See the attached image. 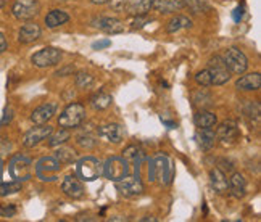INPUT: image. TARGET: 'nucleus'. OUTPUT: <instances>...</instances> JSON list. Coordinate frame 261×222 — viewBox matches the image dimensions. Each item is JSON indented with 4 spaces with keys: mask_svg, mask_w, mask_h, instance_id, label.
<instances>
[{
    "mask_svg": "<svg viewBox=\"0 0 261 222\" xmlns=\"http://www.w3.org/2000/svg\"><path fill=\"white\" fill-rule=\"evenodd\" d=\"M86 118V108L81 103H69L58 118V126L63 129H74L79 127Z\"/></svg>",
    "mask_w": 261,
    "mask_h": 222,
    "instance_id": "1",
    "label": "nucleus"
},
{
    "mask_svg": "<svg viewBox=\"0 0 261 222\" xmlns=\"http://www.w3.org/2000/svg\"><path fill=\"white\" fill-rule=\"evenodd\" d=\"M103 176L112 180V182H118V180L124 179L129 176V163L127 159L119 158V156H112L105 161L103 164Z\"/></svg>",
    "mask_w": 261,
    "mask_h": 222,
    "instance_id": "2",
    "label": "nucleus"
},
{
    "mask_svg": "<svg viewBox=\"0 0 261 222\" xmlns=\"http://www.w3.org/2000/svg\"><path fill=\"white\" fill-rule=\"evenodd\" d=\"M77 174L86 182H92L100 176H103V164L92 156L83 158L77 161Z\"/></svg>",
    "mask_w": 261,
    "mask_h": 222,
    "instance_id": "3",
    "label": "nucleus"
},
{
    "mask_svg": "<svg viewBox=\"0 0 261 222\" xmlns=\"http://www.w3.org/2000/svg\"><path fill=\"white\" fill-rule=\"evenodd\" d=\"M226 66L229 68L230 73L234 74H244L248 69V58L247 55L236 47H230L226 50V53L223 57Z\"/></svg>",
    "mask_w": 261,
    "mask_h": 222,
    "instance_id": "4",
    "label": "nucleus"
},
{
    "mask_svg": "<svg viewBox=\"0 0 261 222\" xmlns=\"http://www.w3.org/2000/svg\"><path fill=\"white\" fill-rule=\"evenodd\" d=\"M41 12V4L37 0H16L12 7V13L19 21H31Z\"/></svg>",
    "mask_w": 261,
    "mask_h": 222,
    "instance_id": "5",
    "label": "nucleus"
},
{
    "mask_svg": "<svg viewBox=\"0 0 261 222\" xmlns=\"http://www.w3.org/2000/svg\"><path fill=\"white\" fill-rule=\"evenodd\" d=\"M208 73L212 76V86H224L230 79V71L226 66L223 57H213L208 63Z\"/></svg>",
    "mask_w": 261,
    "mask_h": 222,
    "instance_id": "6",
    "label": "nucleus"
},
{
    "mask_svg": "<svg viewBox=\"0 0 261 222\" xmlns=\"http://www.w3.org/2000/svg\"><path fill=\"white\" fill-rule=\"evenodd\" d=\"M62 60V52L55 47H45L31 57V63L37 68H52L57 66Z\"/></svg>",
    "mask_w": 261,
    "mask_h": 222,
    "instance_id": "7",
    "label": "nucleus"
},
{
    "mask_svg": "<svg viewBox=\"0 0 261 222\" xmlns=\"http://www.w3.org/2000/svg\"><path fill=\"white\" fill-rule=\"evenodd\" d=\"M54 132V127H50L48 124H36V127L29 129L28 132L23 135V147L24 148H34L39 145L42 140L48 138V135Z\"/></svg>",
    "mask_w": 261,
    "mask_h": 222,
    "instance_id": "8",
    "label": "nucleus"
},
{
    "mask_svg": "<svg viewBox=\"0 0 261 222\" xmlns=\"http://www.w3.org/2000/svg\"><path fill=\"white\" fill-rule=\"evenodd\" d=\"M116 188L121 191V195L127 198H134L144 193V184H142V180L139 179V176H134V177L126 176L124 179L118 180Z\"/></svg>",
    "mask_w": 261,
    "mask_h": 222,
    "instance_id": "9",
    "label": "nucleus"
},
{
    "mask_svg": "<svg viewBox=\"0 0 261 222\" xmlns=\"http://www.w3.org/2000/svg\"><path fill=\"white\" fill-rule=\"evenodd\" d=\"M92 26L103 31L107 34H121L124 33V23L118 18H110V16H100L92 19Z\"/></svg>",
    "mask_w": 261,
    "mask_h": 222,
    "instance_id": "10",
    "label": "nucleus"
},
{
    "mask_svg": "<svg viewBox=\"0 0 261 222\" xmlns=\"http://www.w3.org/2000/svg\"><path fill=\"white\" fill-rule=\"evenodd\" d=\"M62 190H63V193L66 197L73 198V200H79V198H83L86 195L84 185L76 176H66L65 180H63V184H62Z\"/></svg>",
    "mask_w": 261,
    "mask_h": 222,
    "instance_id": "11",
    "label": "nucleus"
},
{
    "mask_svg": "<svg viewBox=\"0 0 261 222\" xmlns=\"http://www.w3.org/2000/svg\"><path fill=\"white\" fill-rule=\"evenodd\" d=\"M42 31H41V26L36 24L34 21H26L21 27H19V33H18V40L19 44H33L36 40L41 37Z\"/></svg>",
    "mask_w": 261,
    "mask_h": 222,
    "instance_id": "12",
    "label": "nucleus"
},
{
    "mask_svg": "<svg viewBox=\"0 0 261 222\" xmlns=\"http://www.w3.org/2000/svg\"><path fill=\"white\" fill-rule=\"evenodd\" d=\"M239 137V126L234 121H224L221 123L216 130V138H219L223 144H232Z\"/></svg>",
    "mask_w": 261,
    "mask_h": 222,
    "instance_id": "13",
    "label": "nucleus"
},
{
    "mask_svg": "<svg viewBox=\"0 0 261 222\" xmlns=\"http://www.w3.org/2000/svg\"><path fill=\"white\" fill-rule=\"evenodd\" d=\"M29 166H31V161L24 156H16L12 164H10V173L16 180H24L29 179L31 173H29Z\"/></svg>",
    "mask_w": 261,
    "mask_h": 222,
    "instance_id": "14",
    "label": "nucleus"
},
{
    "mask_svg": "<svg viewBox=\"0 0 261 222\" xmlns=\"http://www.w3.org/2000/svg\"><path fill=\"white\" fill-rule=\"evenodd\" d=\"M57 111V105L55 103H44L41 106H37L33 115H31V121L34 124H47L50 119L54 118Z\"/></svg>",
    "mask_w": 261,
    "mask_h": 222,
    "instance_id": "15",
    "label": "nucleus"
},
{
    "mask_svg": "<svg viewBox=\"0 0 261 222\" xmlns=\"http://www.w3.org/2000/svg\"><path fill=\"white\" fill-rule=\"evenodd\" d=\"M261 86V74L259 73H248L242 77L237 79L236 87L244 92H252V90H258Z\"/></svg>",
    "mask_w": 261,
    "mask_h": 222,
    "instance_id": "16",
    "label": "nucleus"
},
{
    "mask_svg": "<svg viewBox=\"0 0 261 222\" xmlns=\"http://www.w3.org/2000/svg\"><path fill=\"white\" fill-rule=\"evenodd\" d=\"M229 182V191L230 195L234 198H244L247 193V182H245V177L240 174V173H234L230 176V179L227 180Z\"/></svg>",
    "mask_w": 261,
    "mask_h": 222,
    "instance_id": "17",
    "label": "nucleus"
},
{
    "mask_svg": "<svg viewBox=\"0 0 261 222\" xmlns=\"http://www.w3.org/2000/svg\"><path fill=\"white\" fill-rule=\"evenodd\" d=\"M98 135L105 137L108 142L119 144L124 138V129L119 124H107L102 129H98Z\"/></svg>",
    "mask_w": 261,
    "mask_h": 222,
    "instance_id": "18",
    "label": "nucleus"
},
{
    "mask_svg": "<svg viewBox=\"0 0 261 222\" xmlns=\"http://www.w3.org/2000/svg\"><path fill=\"white\" fill-rule=\"evenodd\" d=\"M198 147L202 150H212L216 144V132L212 127H203V129H198V132L195 135Z\"/></svg>",
    "mask_w": 261,
    "mask_h": 222,
    "instance_id": "19",
    "label": "nucleus"
},
{
    "mask_svg": "<svg viewBox=\"0 0 261 222\" xmlns=\"http://www.w3.org/2000/svg\"><path fill=\"white\" fill-rule=\"evenodd\" d=\"M210 182H212L215 191H218V193H226L227 188H229L227 179L219 168H215V169L210 171Z\"/></svg>",
    "mask_w": 261,
    "mask_h": 222,
    "instance_id": "20",
    "label": "nucleus"
},
{
    "mask_svg": "<svg viewBox=\"0 0 261 222\" xmlns=\"http://www.w3.org/2000/svg\"><path fill=\"white\" fill-rule=\"evenodd\" d=\"M182 7V0H153L152 2V8L158 13H174Z\"/></svg>",
    "mask_w": 261,
    "mask_h": 222,
    "instance_id": "21",
    "label": "nucleus"
},
{
    "mask_svg": "<svg viewBox=\"0 0 261 222\" xmlns=\"http://www.w3.org/2000/svg\"><path fill=\"white\" fill-rule=\"evenodd\" d=\"M218 123V118L215 113L212 111H206V109H200L195 113L194 116V124L198 129H203V127H215Z\"/></svg>",
    "mask_w": 261,
    "mask_h": 222,
    "instance_id": "22",
    "label": "nucleus"
},
{
    "mask_svg": "<svg viewBox=\"0 0 261 222\" xmlns=\"http://www.w3.org/2000/svg\"><path fill=\"white\" fill-rule=\"evenodd\" d=\"M68 21H69V15L63 12V10H52V12H48L45 16V24L48 29H55Z\"/></svg>",
    "mask_w": 261,
    "mask_h": 222,
    "instance_id": "23",
    "label": "nucleus"
},
{
    "mask_svg": "<svg viewBox=\"0 0 261 222\" xmlns=\"http://www.w3.org/2000/svg\"><path fill=\"white\" fill-rule=\"evenodd\" d=\"M153 0H127L126 12L129 15H147L152 8Z\"/></svg>",
    "mask_w": 261,
    "mask_h": 222,
    "instance_id": "24",
    "label": "nucleus"
},
{
    "mask_svg": "<svg viewBox=\"0 0 261 222\" xmlns=\"http://www.w3.org/2000/svg\"><path fill=\"white\" fill-rule=\"evenodd\" d=\"M190 26H192V21L187 18V16H182V15H179V16H174L171 21L168 23L166 26V31L169 34H176L179 31H182V29H189Z\"/></svg>",
    "mask_w": 261,
    "mask_h": 222,
    "instance_id": "25",
    "label": "nucleus"
},
{
    "mask_svg": "<svg viewBox=\"0 0 261 222\" xmlns=\"http://www.w3.org/2000/svg\"><path fill=\"white\" fill-rule=\"evenodd\" d=\"M112 102H113L112 95H108L105 92H97V94H94L92 97H90V106H92L94 109H97V111L107 109L110 105H112Z\"/></svg>",
    "mask_w": 261,
    "mask_h": 222,
    "instance_id": "26",
    "label": "nucleus"
},
{
    "mask_svg": "<svg viewBox=\"0 0 261 222\" xmlns=\"http://www.w3.org/2000/svg\"><path fill=\"white\" fill-rule=\"evenodd\" d=\"M60 164H71L77 159V155L73 148H58L55 151V156H54Z\"/></svg>",
    "mask_w": 261,
    "mask_h": 222,
    "instance_id": "27",
    "label": "nucleus"
},
{
    "mask_svg": "<svg viewBox=\"0 0 261 222\" xmlns=\"http://www.w3.org/2000/svg\"><path fill=\"white\" fill-rule=\"evenodd\" d=\"M68 140H69V130L62 127V130H58V132H55V134L52 132L48 135V147H52V148L60 147V145L66 144Z\"/></svg>",
    "mask_w": 261,
    "mask_h": 222,
    "instance_id": "28",
    "label": "nucleus"
},
{
    "mask_svg": "<svg viewBox=\"0 0 261 222\" xmlns=\"http://www.w3.org/2000/svg\"><path fill=\"white\" fill-rule=\"evenodd\" d=\"M194 105L198 106V108H202L205 109L206 106L212 105V95H210L206 90H198V92L194 94Z\"/></svg>",
    "mask_w": 261,
    "mask_h": 222,
    "instance_id": "29",
    "label": "nucleus"
},
{
    "mask_svg": "<svg viewBox=\"0 0 261 222\" xmlns=\"http://www.w3.org/2000/svg\"><path fill=\"white\" fill-rule=\"evenodd\" d=\"M19 190H21V182H19V180H15V182H4V184H0V197L18 193Z\"/></svg>",
    "mask_w": 261,
    "mask_h": 222,
    "instance_id": "30",
    "label": "nucleus"
},
{
    "mask_svg": "<svg viewBox=\"0 0 261 222\" xmlns=\"http://www.w3.org/2000/svg\"><path fill=\"white\" fill-rule=\"evenodd\" d=\"M74 80H76V86L79 89H90V87L94 86V76H90V74H87L84 71L77 73Z\"/></svg>",
    "mask_w": 261,
    "mask_h": 222,
    "instance_id": "31",
    "label": "nucleus"
},
{
    "mask_svg": "<svg viewBox=\"0 0 261 222\" xmlns=\"http://www.w3.org/2000/svg\"><path fill=\"white\" fill-rule=\"evenodd\" d=\"M123 158L127 161H140V158H142V151H140L136 145H130L123 151Z\"/></svg>",
    "mask_w": 261,
    "mask_h": 222,
    "instance_id": "32",
    "label": "nucleus"
},
{
    "mask_svg": "<svg viewBox=\"0 0 261 222\" xmlns=\"http://www.w3.org/2000/svg\"><path fill=\"white\" fill-rule=\"evenodd\" d=\"M195 82L202 87H210L212 86V76H210L208 69H202L195 74Z\"/></svg>",
    "mask_w": 261,
    "mask_h": 222,
    "instance_id": "33",
    "label": "nucleus"
},
{
    "mask_svg": "<svg viewBox=\"0 0 261 222\" xmlns=\"http://www.w3.org/2000/svg\"><path fill=\"white\" fill-rule=\"evenodd\" d=\"M77 145L79 147H83V148H94L95 145H97V140H95V137H92V135H89V134H86V135H79L77 137Z\"/></svg>",
    "mask_w": 261,
    "mask_h": 222,
    "instance_id": "34",
    "label": "nucleus"
},
{
    "mask_svg": "<svg viewBox=\"0 0 261 222\" xmlns=\"http://www.w3.org/2000/svg\"><path fill=\"white\" fill-rule=\"evenodd\" d=\"M145 24H148V18L147 15H134L133 19H130V27L133 29H140Z\"/></svg>",
    "mask_w": 261,
    "mask_h": 222,
    "instance_id": "35",
    "label": "nucleus"
},
{
    "mask_svg": "<svg viewBox=\"0 0 261 222\" xmlns=\"http://www.w3.org/2000/svg\"><path fill=\"white\" fill-rule=\"evenodd\" d=\"M182 5L184 7H189V10L192 13H200L205 8L203 4L200 2V0H182Z\"/></svg>",
    "mask_w": 261,
    "mask_h": 222,
    "instance_id": "36",
    "label": "nucleus"
},
{
    "mask_svg": "<svg viewBox=\"0 0 261 222\" xmlns=\"http://www.w3.org/2000/svg\"><path fill=\"white\" fill-rule=\"evenodd\" d=\"M16 214L15 205H0V217H13Z\"/></svg>",
    "mask_w": 261,
    "mask_h": 222,
    "instance_id": "37",
    "label": "nucleus"
},
{
    "mask_svg": "<svg viewBox=\"0 0 261 222\" xmlns=\"http://www.w3.org/2000/svg\"><path fill=\"white\" fill-rule=\"evenodd\" d=\"M108 4H110V7H112V10H115V12L124 13L126 7H127V0H110Z\"/></svg>",
    "mask_w": 261,
    "mask_h": 222,
    "instance_id": "38",
    "label": "nucleus"
},
{
    "mask_svg": "<svg viewBox=\"0 0 261 222\" xmlns=\"http://www.w3.org/2000/svg\"><path fill=\"white\" fill-rule=\"evenodd\" d=\"M12 150V144L8 142V138H0V155H7Z\"/></svg>",
    "mask_w": 261,
    "mask_h": 222,
    "instance_id": "39",
    "label": "nucleus"
},
{
    "mask_svg": "<svg viewBox=\"0 0 261 222\" xmlns=\"http://www.w3.org/2000/svg\"><path fill=\"white\" fill-rule=\"evenodd\" d=\"M12 119H13V109H12V108H7V109H5V116L2 118V121H0V124L5 126V124H8Z\"/></svg>",
    "mask_w": 261,
    "mask_h": 222,
    "instance_id": "40",
    "label": "nucleus"
},
{
    "mask_svg": "<svg viewBox=\"0 0 261 222\" xmlns=\"http://www.w3.org/2000/svg\"><path fill=\"white\" fill-rule=\"evenodd\" d=\"M110 45H112V40H110V39H105V40H100V42H95L92 47L97 50H100V48H105V47H110Z\"/></svg>",
    "mask_w": 261,
    "mask_h": 222,
    "instance_id": "41",
    "label": "nucleus"
},
{
    "mask_svg": "<svg viewBox=\"0 0 261 222\" xmlns=\"http://www.w3.org/2000/svg\"><path fill=\"white\" fill-rule=\"evenodd\" d=\"M232 16H234V19H236V21L239 23L240 19H242V16H244V8H242V7H237V8L234 10Z\"/></svg>",
    "mask_w": 261,
    "mask_h": 222,
    "instance_id": "42",
    "label": "nucleus"
},
{
    "mask_svg": "<svg viewBox=\"0 0 261 222\" xmlns=\"http://www.w3.org/2000/svg\"><path fill=\"white\" fill-rule=\"evenodd\" d=\"M5 50H7V39L2 33H0V53L5 52Z\"/></svg>",
    "mask_w": 261,
    "mask_h": 222,
    "instance_id": "43",
    "label": "nucleus"
},
{
    "mask_svg": "<svg viewBox=\"0 0 261 222\" xmlns=\"http://www.w3.org/2000/svg\"><path fill=\"white\" fill-rule=\"evenodd\" d=\"M73 71H74L73 66H68V68H63V69H60V71H57L55 76H63V74H66V73H73Z\"/></svg>",
    "mask_w": 261,
    "mask_h": 222,
    "instance_id": "44",
    "label": "nucleus"
},
{
    "mask_svg": "<svg viewBox=\"0 0 261 222\" xmlns=\"http://www.w3.org/2000/svg\"><path fill=\"white\" fill-rule=\"evenodd\" d=\"M140 220H142V222H148V220H152V222H156L158 219H156V217H153V216H145V217H142V219H140Z\"/></svg>",
    "mask_w": 261,
    "mask_h": 222,
    "instance_id": "45",
    "label": "nucleus"
},
{
    "mask_svg": "<svg viewBox=\"0 0 261 222\" xmlns=\"http://www.w3.org/2000/svg\"><path fill=\"white\" fill-rule=\"evenodd\" d=\"M92 4H95V5H103V4H108L110 0H90Z\"/></svg>",
    "mask_w": 261,
    "mask_h": 222,
    "instance_id": "46",
    "label": "nucleus"
},
{
    "mask_svg": "<svg viewBox=\"0 0 261 222\" xmlns=\"http://www.w3.org/2000/svg\"><path fill=\"white\" fill-rule=\"evenodd\" d=\"M110 220H118V222H123V220H126V219H123V217H112Z\"/></svg>",
    "mask_w": 261,
    "mask_h": 222,
    "instance_id": "47",
    "label": "nucleus"
},
{
    "mask_svg": "<svg viewBox=\"0 0 261 222\" xmlns=\"http://www.w3.org/2000/svg\"><path fill=\"white\" fill-rule=\"evenodd\" d=\"M5 5V0H0V8H2Z\"/></svg>",
    "mask_w": 261,
    "mask_h": 222,
    "instance_id": "48",
    "label": "nucleus"
}]
</instances>
